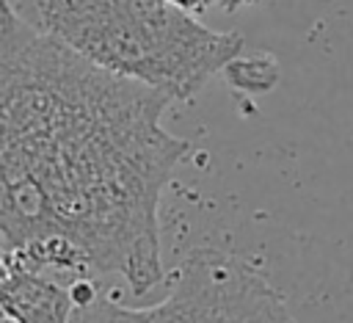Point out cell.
I'll use <instances>...</instances> for the list:
<instances>
[{
    "instance_id": "6da1fadb",
    "label": "cell",
    "mask_w": 353,
    "mask_h": 323,
    "mask_svg": "<svg viewBox=\"0 0 353 323\" xmlns=\"http://www.w3.org/2000/svg\"><path fill=\"white\" fill-rule=\"evenodd\" d=\"M174 99L116 75L11 0L0 8V232L33 268L119 273L135 295L163 282L157 204L188 141L163 127Z\"/></svg>"
},
{
    "instance_id": "7a4b0ae2",
    "label": "cell",
    "mask_w": 353,
    "mask_h": 323,
    "mask_svg": "<svg viewBox=\"0 0 353 323\" xmlns=\"http://www.w3.org/2000/svg\"><path fill=\"white\" fill-rule=\"evenodd\" d=\"M33 22L88 61L193 99L243 52V36L212 30L165 0H33Z\"/></svg>"
},
{
    "instance_id": "3957f363",
    "label": "cell",
    "mask_w": 353,
    "mask_h": 323,
    "mask_svg": "<svg viewBox=\"0 0 353 323\" xmlns=\"http://www.w3.org/2000/svg\"><path fill=\"white\" fill-rule=\"evenodd\" d=\"M72 323H295L284 295L248 262L196 248L176 268L171 293L154 306L127 309L105 293L74 304Z\"/></svg>"
},
{
    "instance_id": "277c9868",
    "label": "cell",
    "mask_w": 353,
    "mask_h": 323,
    "mask_svg": "<svg viewBox=\"0 0 353 323\" xmlns=\"http://www.w3.org/2000/svg\"><path fill=\"white\" fill-rule=\"evenodd\" d=\"M3 315L17 323H72V287H61L41 271L3 257Z\"/></svg>"
},
{
    "instance_id": "5b68a950",
    "label": "cell",
    "mask_w": 353,
    "mask_h": 323,
    "mask_svg": "<svg viewBox=\"0 0 353 323\" xmlns=\"http://www.w3.org/2000/svg\"><path fill=\"white\" fill-rule=\"evenodd\" d=\"M226 80L232 88L237 91H248V94H265L276 86L279 80V66L270 55H248L243 58V52L226 63Z\"/></svg>"
},
{
    "instance_id": "8992f818",
    "label": "cell",
    "mask_w": 353,
    "mask_h": 323,
    "mask_svg": "<svg viewBox=\"0 0 353 323\" xmlns=\"http://www.w3.org/2000/svg\"><path fill=\"white\" fill-rule=\"evenodd\" d=\"M165 3H171V6H176V8H182V11H188V14H201V11H207V8H210V3H212V0H165Z\"/></svg>"
},
{
    "instance_id": "52a82bcc",
    "label": "cell",
    "mask_w": 353,
    "mask_h": 323,
    "mask_svg": "<svg viewBox=\"0 0 353 323\" xmlns=\"http://www.w3.org/2000/svg\"><path fill=\"white\" fill-rule=\"evenodd\" d=\"M221 11H226V14H234V11H243V8H248V6H256L259 0H212Z\"/></svg>"
},
{
    "instance_id": "ba28073f",
    "label": "cell",
    "mask_w": 353,
    "mask_h": 323,
    "mask_svg": "<svg viewBox=\"0 0 353 323\" xmlns=\"http://www.w3.org/2000/svg\"><path fill=\"white\" fill-rule=\"evenodd\" d=\"M3 323H17V320H11V317H6V315H3Z\"/></svg>"
}]
</instances>
